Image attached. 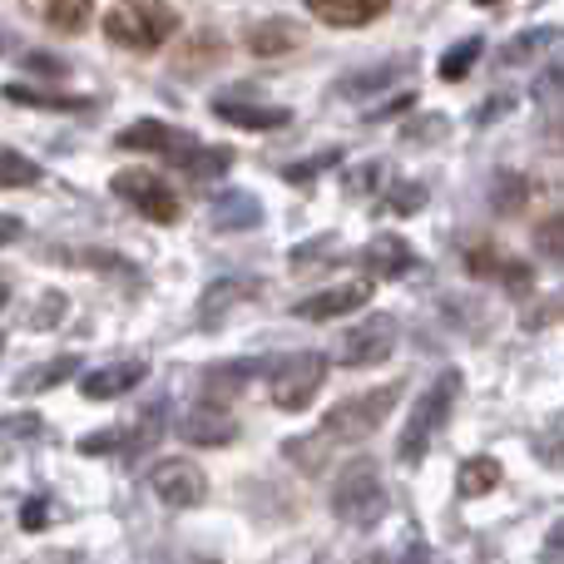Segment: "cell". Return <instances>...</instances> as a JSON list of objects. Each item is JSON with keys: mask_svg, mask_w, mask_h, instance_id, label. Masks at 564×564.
<instances>
[{"mask_svg": "<svg viewBox=\"0 0 564 564\" xmlns=\"http://www.w3.org/2000/svg\"><path fill=\"white\" fill-rule=\"evenodd\" d=\"M421 204H426V188H421V184H397V188H387V214H416Z\"/></svg>", "mask_w": 564, "mask_h": 564, "instance_id": "e575fe53", "label": "cell"}, {"mask_svg": "<svg viewBox=\"0 0 564 564\" xmlns=\"http://www.w3.org/2000/svg\"><path fill=\"white\" fill-rule=\"evenodd\" d=\"M40 416H15V421H0V436H40Z\"/></svg>", "mask_w": 564, "mask_h": 564, "instance_id": "74e56055", "label": "cell"}, {"mask_svg": "<svg viewBox=\"0 0 564 564\" xmlns=\"http://www.w3.org/2000/svg\"><path fill=\"white\" fill-rule=\"evenodd\" d=\"M401 109H411V95H397V99H391V105L371 109V119H391V115H401Z\"/></svg>", "mask_w": 564, "mask_h": 564, "instance_id": "7bdbcfd3", "label": "cell"}, {"mask_svg": "<svg viewBox=\"0 0 564 564\" xmlns=\"http://www.w3.org/2000/svg\"><path fill=\"white\" fill-rule=\"evenodd\" d=\"M214 115L238 129H282L292 124V109L282 105H248V99H214Z\"/></svg>", "mask_w": 564, "mask_h": 564, "instance_id": "e0dca14e", "label": "cell"}, {"mask_svg": "<svg viewBox=\"0 0 564 564\" xmlns=\"http://www.w3.org/2000/svg\"><path fill=\"white\" fill-rule=\"evenodd\" d=\"M178 436H184L188 446H228V441L238 436V421L228 416L224 406L204 401V406H188L184 416H178Z\"/></svg>", "mask_w": 564, "mask_h": 564, "instance_id": "7c38bea8", "label": "cell"}, {"mask_svg": "<svg viewBox=\"0 0 564 564\" xmlns=\"http://www.w3.org/2000/svg\"><path fill=\"white\" fill-rule=\"evenodd\" d=\"M535 253H545L550 263H564V214L545 218V224L535 228Z\"/></svg>", "mask_w": 564, "mask_h": 564, "instance_id": "d6a6232c", "label": "cell"}, {"mask_svg": "<svg viewBox=\"0 0 564 564\" xmlns=\"http://www.w3.org/2000/svg\"><path fill=\"white\" fill-rule=\"evenodd\" d=\"M327 381V357L322 351H288L273 371H268V397L278 411H307V401Z\"/></svg>", "mask_w": 564, "mask_h": 564, "instance_id": "5b68a950", "label": "cell"}, {"mask_svg": "<svg viewBox=\"0 0 564 564\" xmlns=\"http://www.w3.org/2000/svg\"><path fill=\"white\" fill-rule=\"evenodd\" d=\"M174 164H178V174H188V178H218V174H228V169H234V149H224V144H214V149L188 144V149H178V154H174Z\"/></svg>", "mask_w": 564, "mask_h": 564, "instance_id": "ffe728a7", "label": "cell"}, {"mask_svg": "<svg viewBox=\"0 0 564 564\" xmlns=\"http://www.w3.org/2000/svg\"><path fill=\"white\" fill-rule=\"evenodd\" d=\"M411 69V59H391V65H371V69H361V75H347L337 85V95H347V99H361V95H381L387 85H397L401 75Z\"/></svg>", "mask_w": 564, "mask_h": 564, "instance_id": "44dd1931", "label": "cell"}, {"mask_svg": "<svg viewBox=\"0 0 564 564\" xmlns=\"http://www.w3.org/2000/svg\"><path fill=\"white\" fill-rule=\"evenodd\" d=\"M332 164H341V149H322V154H312V159H297V164L282 169V178H288V184H312L317 169H332Z\"/></svg>", "mask_w": 564, "mask_h": 564, "instance_id": "1f68e13d", "label": "cell"}, {"mask_svg": "<svg viewBox=\"0 0 564 564\" xmlns=\"http://www.w3.org/2000/svg\"><path fill=\"white\" fill-rule=\"evenodd\" d=\"M0 351H6V337H0Z\"/></svg>", "mask_w": 564, "mask_h": 564, "instance_id": "c3c4849f", "label": "cell"}, {"mask_svg": "<svg viewBox=\"0 0 564 564\" xmlns=\"http://www.w3.org/2000/svg\"><path fill=\"white\" fill-rule=\"evenodd\" d=\"M441 129H446V119H441V115H431V119H421V124H411V139H416V144H421V139H436Z\"/></svg>", "mask_w": 564, "mask_h": 564, "instance_id": "60d3db41", "label": "cell"}, {"mask_svg": "<svg viewBox=\"0 0 564 564\" xmlns=\"http://www.w3.org/2000/svg\"><path fill=\"white\" fill-rule=\"evenodd\" d=\"M401 401V381H387V387H371L361 391V397H347L337 401V406L327 411V421H322V436L337 441V446H357V441H367L371 431L387 421V411Z\"/></svg>", "mask_w": 564, "mask_h": 564, "instance_id": "7a4b0ae2", "label": "cell"}, {"mask_svg": "<svg viewBox=\"0 0 564 564\" xmlns=\"http://www.w3.org/2000/svg\"><path fill=\"white\" fill-rule=\"evenodd\" d=\"M456 397H460V371H441V377L421 391L416 411L406 416L401 441H397V460H401V466H421V456L431 451V441L441 436V426H446L451 411H456Z\"/></svg>", "mask_w": 564, "mask_h": 564, "instance_id": "6da1fadb", "label": "cell"}, {"mask_svg": "<svg viewBox=\"0 0 564 564\" xmlns=\"http://www.w3.org/2000/svg\"><path fill=\"white\" fill-rule=\"evenodd\" d=\"M555 45H564V30H555V25L525 30V35H516L506 45V65H525V59H535L540 50H555Z\"/></svg>", "mask_w": 564, "mask_h": 564, "instance_id": "d4e9b609", "label": "cell"}, {"mask_svg": "<svg viewBox=\"0 0 564 564\" xmlns=\"http://www.w3.org/2000/svg\"><path fill=\"white\" fill-rule=\"evenodd\" d=\"M119 149H154V154H178L184 144V129L164 124V119H134V124H124L115 134Z\"/></svg>", "mask_w": 564, "mask_h": 564, "instance_id": "9a60e30c", "label": "cell"}, {"mask_svg": "<svg viewBox=\"0 0 564 564\" xmlns=\"http://www.w3.org/2000/svg\"><path fill=\"white\" fill-rule=\"evenodd\" d=\"M391 0H307V10L332 30H361L377 15H387Z\"/></svg>", "mask_w": 564, "mask_h": 564, "instance_id": "4fadbf2b", "label": "cell"}, {"mask_svg": "<svg viewBox=\"0 0 564 564\" xmlns=\"http://www.w3.org/2000/svg\"><path fill=\"white\" fill-rule=\"evenodd\" d=\"M35 6V15L45 20L50 30H59V35H79V30L89 25V0H30Z\"/></svg>", "mask_w": 564, "mask_h": 564, "instance_id": "7402d4cb", "label": "cell"}, {"mask_svg": "<svg viewBox=\"0 0 564 564\" xmlns=\"http://www.w3.org/2000/svg\"><path fill=\"white\" fill-rule=\"evenodd\" d=\"M332 238H317V243H302V248H292V268H307V263H317V253L327 248Z\"/></svg>", "mask_w": 564, "mask_h": 564, "instance_id": "ab89813d", "label": "cell"}, {"mask_svg": "<svg viewBox=\"0 0 564 564\" xmlns=\"http://www.w3.org/2000/svg\"><path fill=\"white\" fill-rule=\"evenodd\" d=\"M332 510H337V520L351 530L381 525V516H387V486H381L371 460H357V466L341 470L337 490H332Z\"/></svg>", "mask_w": 564, "mask_h": 564, "instance_id": "3957f363", "label": "cell"}, {"mask_svg": "<svg viewBox=\"0 0 564 564\" xmlns=\"http://www.w3.org/2000/svg\"><path fill=\"white\" fill-rule=\"evenodd\" d=\"M545 560H564V525H555V535L545 540V550H540Z\"/></svg>", "mask_w": 564, "mask_h": 564, "instance_id": "ee69618b", "label": "cell"}, {"mask_svg": "<svg viewBox=\"0 0 564 564\" xmlns=\"http://www.w3.org/2000/svg\"><path fill=\"white\" fill-rule=\"evenodd\" d=\"M535 99H540L545 109H550V105H564V55H555V59H550V65L535 75Z\"/></svg>", "mask_w": 564, "mask_h": 564, "instance_id": "4dcf8cb0", "label": "cell"}, {"mask_svg": "<svg viewBox=\"0 0 564 564\" xmlns=\"http://www.w3.org/2000/svg\"><path fill=\"white\" fill-rule=\"evenodd\" d=\"M510 109H516V99H510V95H496V99H490V105H486V109H480V115H476V124H490V119L510 115Z\"/></svg>", "mask_w": 564, "mask_h": 564, "instance_id": "f35d334b", "label": "cell"}, {"mask_svg": "<svg viewBox=\"0 0 564 564\" xmlns=\"http://www.w3.org/2000/svg\"><path fill=\"white\" fill-rule=\"evenodd\" d=\"M174 30H178V15L169 6H159V0H134V6H119L105 15V35L124 50H154Z\"/></svg>", "mask_w": 564, "mask_h": 564, "instance_id": "277c9868", "label": "cell"}, {"mask_svg": "<svg viewBox=\"0 0 564 564\" xmlns=\"http://www.w3.org/2000/svg\"><path fill=\"white\" fill-rule=\"evenodd\" d=\"M25 69H40V75H59V59H50V55H25Z\"/></svg>", "mask_w": 564, "mask_h": 564, "instance_id": "b9f144b4", "label": "cell"}, {"mask_svg": "<svg viewBox=\"0 0 564 564\" xmlns=\"http://www.w3.org/2000/svg\"><path fill=\"white\" fill-rule=\"evenodd\" d=\"M476 6H496V0H476Z\"/></svg>", "mask_w": 564, "mask_h": 564, "instance_id": "7dc6e473", "label": "cell"}, {"mask_svg": "<svg viewBox=\"0 0 564 564\" xmlns=\"http://www.w3.org/2000/svg\"><path fill=\"white\" fill-rule=\"evenodd\" d=\"M263 224V204L248 188H228L224 198H214V228L218 234H248Z\"/></svg>", "mask_w": 564, "mask_h": 564, "instance_id": "2e32d148", "label": "cell"}, {"mask_svg": "<svg viewBox=\"0 0 564 564\" xmlns=\"http://www.w3.org/2000/svg\"><path fill=\"white\" fill-rule=\"evenodd\" d=\"M302 45V25H292V20H282V15H268L263 25H253L248 30V50L253 55H288V50H297Z\"/></svg>", "mask_w": 564, "mask_h": 564, "instance_id": "ac0fdd59", "label": "cell"}, {"mask_svg": "<svg viewBox=\"0 0 564 564\" xmlns=\"http://www.w3.org/2000/svg\"><path fill=\"white\" fill-rule=\"evenodd\" d=\"M258 371H268V361H218V367H208V391H238Z\"/></svg>", "mask_w": 564, "mask_h": 564, "instance_id": "83f0119b", "label": "cell"}, {"mask_svg": "<svg viewBox=\"0 0 564 564\" xmlns=\"http://www.w3.org/2000/svg\"><path fill=\"white\" fill-rule=\"evenodd\" d=\"M75 371H85V357H55V361H45V367H35V371H25V377H15V397H40V391H50V387H65Z\"/></svg>", "mask_w": 564, "mask_h": 564, "instance_id": "d6986e66", "label": "cell"}, {"mask_svg": "<svg viewBox=\"0 0 564 564\" xmlns=\"http://www.w3.org/2000/svg\"><path fill=\"white\" fill-rule=\"evenodd\" d=\"M490 204H496V214H516V208L525 204V178L496 174V184H490Z\"/></svg>", "mask_w": 564, "mask_h": 564, "instance_id": "f546056e", "label": "cell"}, {"mask_svg": "<svg viewBox=\"0 0 564 564\" xmlns=\"http://www.w3.org/2000/svg\"><path fill=\"white\" fill-rule=\"evenodd\" d=\"M496 486H500V460H496V456H470L466 466L456 470V490H460L466 500L490 496Z\"/></svg>", "mask_w": 564, "mask_h": 564, "instance_id": "603a6c76", "label": "cell"}, {"mask_svg": "<svg viewBox=\"0 0 564 564\" xmlns=\"http://www.w3.org/2000/svg\"><path fill=\"white\" fill-rule=\"evenodd\" d=\"M411 263H416V253H411V243L397 234H377L361 248V268H367L371 278H401V273H411Z\"/></svg>", "mask_w": 564, "mask_h": 564, "instance_id": "5bb4252c", "label": "cell"}, {"mask_svg": "<svg viewBox=\"0 0 564 564\" xmlns=\"http://www.w3.org/2000/svg\"><path fill=\"white\" fill-rule=\"evenodd\" d=\"M377 184H381V159H371V164H357V169H351L347 194H351V198H361V194H371Z\"/></svg>", "mask_w": 564, "mask_h": 564, "instance_id": "d590c367", "label": "cell"}, {"mask_svg": "<svg viewBox=\"0 0 564 564\" xmlns=\"http://www.w3.org/2000/svg\"><path fill=\"white\" fill-rule=\"evenodd\" d=\"M40 184V164L15 149H0V188H35Z\"/></svg>", "mask_w": 564, "mask_h": 564, "instance_id": "4316f807", "label": "cell"}, {"mask_svg": "<svg viewBox=\"0 0 564 564\" xmlns=\"http://www.w3.org/2000/svg\"><path fill=\"white\" fill-rule=\"evenodd\" d=\"M391 347H397V317L371 312V317H361L357 327L341 332L337 357L347 361V367H377V361L391 357Z\"/></svg>", "mask_w": 564, "mask_h": 564, "instance_id": "52a82bcc", "label": "cell"}, {"mask_svg": "<svg viewBox=\"0 0 564 564\" xmlns=\"http://www.w3.org/2000/svg\"><path fill=\"white\" fill-rule=\"evenodd\" d=\"M371 297V282H337V288H322L312 297L292 302V317H307V322H332V317H347V312L367 307Z\"/></svg>", "mask_w": 564, "mask_h": 564, "instance_id": "9c48e42d", "label": "cell"}, {"mask_svg": "<svg viewBox=\"0 0 564 564\" xmlns=\"http://www.w3.org/2000/svg\"><path fill=\"white\" fill-rule=\"evenodd\" d=\"M149 490H154L169 510H194V506H204V496H208V476L194 466V460L174 456V460H159V466L149 470Z\"/></svg>", "mask_w": 564, "mask_h": 564, "instance_id": "ba28073f", "label": "cell"}, {"mask_svg": "<svg viewBox=\"0 0 564 564\" xmlns=\"http://www.w3.org/2000/svg\"><path fill=\"white\" fill-rule=\"evenodd\" d=\"M45 520H50L45 500H25V506H20V525L25 530H45Z\"/></svg>", "mask_w": 564, "mask_h": 564, "instance_id": "8d00e7d4", "label": "cell"}, {"mask_svg": "<svg viewBox=\"0 0 564 564\" xmlns=\"http://www.w3.org/2000/svg\"><path fill=\"white\" fill-rule=\"evenodd\" d=\"M6 302H10V282L0 278V307H6Z\"/></svg>", "mask_w": 564, "mask_h": 564, "instance_id": "bcb514c9", "label": "cell"}, {"mask_svg": "<svg viewBox=\"0 0 564 564\" xmlns=\"http://www.w3.org/2000/svg\"><path fill=\"white\" fill-rule=\"evenodd\" d=\"M0 95L10 99V105H25V109H89V99L79 95H55V89H35V85H6Z\"/></svg>", "mask_w": 564, "mask_h": 564, "instance_id": "cb8c5ba5", "label": "cell"}, {"mask_svg": "<svg viewBox=\"0 0 564 564\" xmlns=\"http://www.w3.org/2000/svg\"><path fill=\"white\" fill-rule=\"evenodd\" d=\"M144 377H149V361L124 357V361H109V367L85 371V377H79V391H85L89 401H115V397H124V391H134Z\"/></svg>", "mask_w": 564, "mask_h": 564, "instance_id": "8fae6325", "label": "cell"}, {"mask_svg": "<svg viewBox=\"0 0 564 564\" xmlns=\"http://www.w3.org/2000/svg\"><path fill=\"white\" fill-rule=\"evenodd\" d=\"M253 288H258L253 278H214V282H208V288H204V297H198V307H194L198 332H214V327H224V322H228V312H234L238 302H248V297H253Z\"/></svg>", "mask_w": 564, "mask_h": 564, "instance_id": "30bf717a", "label": "cell"}, {"mask_svg": "<svg viewBox=\"0 0 564 564\" xmlns=\"http://www.w3.org/2000/svg\"><path fill=\"white\" fill-rule=\"evenodd\" d=\"M20 238V218H6L0 214V243H15Z\"/></svg>", "mask_w": 564, "mask_h": 564, "instance_id": "f6af8a7d", "label": "cell"}, {"mask_svg": "<svg viewBox=\"0 0 564 564\" xmlns=\"http://www.w3.org/2000/svg\"><path fill=\"white\" fill-rule=\"evenodd\" d=\"M480 50H486V40H480V35H466V40H456V45L446 50V59H441V79H466L470 69H476Z\"/></svg>", "mask_w": 564, "mask_h": 564, "instance_id": "484cf974", "label": "cell"}, {"mask_svg": "<svg viewBox=\"0 0 564 564\" xmlns=\"http://www.w3.org/2000/svg\"><path fill=\"white\" fill-rule=\"evenodd\" d=\"M85 456H119V451H134V431H89L79 441Z\"/></svg>", "mask_w": 564, "mask_h": 564, "instance_id": "f1b7e54d", "label": "cell"}, {"mask_svg": "<svg viewBox=\"0 0 564 564\" xmlns=\"http://www.w3.org/2000/svg\"><path fill=\"white\" fill-rule=\"evenodd\" d=\"M506 263H510V258H500V248H486V243L466 253V273L470 278H500V273H506Z\"/></svg>", "mask_w": 564, "mask_h": 564, "instance_id": "836d02e7", "label": "cell"}, {"mask_svg": "<svg viewBox=\"0 0 564 564\" xmlns=\"http://www.w3.org/2000/svg\"><path fill=\"white\" fill-rule=\"evenodd\" d=\"M115 194L124 198L134 214H144L149 224H178V194L164 184L159 174H144V169H124V174H115Z\"/></svg>", "mask_w": 564, "mask_h": 564, "instance_id": "8992f818", "label": "cell"}]
</instances>
